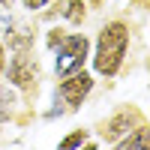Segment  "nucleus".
Masks as SVG:
<instances>
[{
    "instance_id": "f257e3e1",
    "label": "nucleus",
    "mask_w": 150,
    "mask_h": 150,
    "mask_svg": "<svg viewBox=\"0 0 150 150\" xmlns=\"http://www.w3.org/2000/svg\"><path fill=\"white\" fill-rule=\"evenodd\" d=\"M129 45H132V27L123 18H108L99 27L96 39L90 42V66L93 75L99 78H117L123 72V63L129 57Z\"/></svg>"
},
{
    "instance_id": "f03ea898",
    "label": "nucleus",
    "mask_w": 150,
    "mask_h": 150,
    "mask_svg": "<svg viewBox=\"0 0 150 150\" xmlns=\"http://www.w3.org/2000/svg\"><path fill=\"white\" fill-rule=\"evenodd\" d=\"M54 75H69L75 69H84L87 66V57H90V36L87 33H63V39H60L54 48Z\"/></svg>"
},
{
    "instance_id": "7ed1b4c3",
    "label": "nucleus",
    "mask_w": 150,
    "mask_h": 150,
    "mask_svg": "<svg viewBox=\"0 0 150 150\" xmlns=\"http://www.w3.org/2000/svg\"><path fill=\"white\" fill-rule=\"evenodd\" d=\"M3 78L12 87H18L21 93H33L39 87V60H36L33 48H12Z\"/></svg>"
},
{
    "instance_id": "20e7f679",
    "label": "nucleus",
    "mask_w": 150,
    "mask_h": 150,
    "mask_svg": "<svg viewBox=\"0 0 150 150\" xmlns=\"http://www.w3.org/2000/svg\"><path fill=\"white\" fill-rule=\"evenodd\" d=\"M93 87H96V75H93V72L75 69V72H69V75H60V81H57V87H54V99L72 114V111H78L87 99H90Z\"/></svg>"
},
{
    "instance_id": "39448f33",
    "label": "nucleus",
    "mask_w": 150,
    "mask_h": 150,
    "mask_svg": "<svg viewBox=\"0 0 150 150\" xmlns=\"http://www.w3.org/2000/svg\"><path fill=\"white\" fill-rule=\"evenodd\" d=\"M138 123H144V111H138L135 105H117L111 114L102 120V129H99V135H102V144H114L120 141L126 132H132Z\"/></svg>"
},
{
    "instance_id": "423d86ee",
    "label": "nucleus",
    "mask_w": 150,
    "mask_h": 150,
    "mask_svg": "<svg viewBox=\"0 0 150 150\" xmlns=\"http://www.w3.org/2000/svg\"><path fill=\"white\" fill-rule=\"evenodd\" d=\"M21 111V90L9 81H0V126H6L18 117Z\"/></svg>"
},
{
    "instance_id": "0eeeda50",
    "label": "nucleus",
    "mask_w": 150,
    "mask_h": 150,
    "mask_svg": "<svg viewBox=\"0 0 150 150\" xmlns=\"http://www.w3.org/2000/svg\"><path fill=\"white\" fill-rule=\"evenodd\" d=\"M54 9H57V15L66 24H72V27H81L87 21V3L84 0H60V3H54Z\"/></svg>"
},
{
    "instance_id": "6e6552de",
    "label": "nucleus",
    "mask_w": 150,
    "mask_h": 150,
    "mask_svg": "<svg viewBox=\"0 0 150 150\" xmlns=\"http://www.w3.org/2000/svg\"><path fill=\"white\" fill-rule=\"evenodd\" d=\"M111 147H114V150H147L150 147V141H147V120L138 123L132 132H126L120 141H114Z\"/></svg>"
},
{
    "instance_id": "1a4fd4ad",
    "label": "nucleus",
    "mask_w": 150,
    "mask_h": 150,
    "mask_svg": "<svg viewBox=\"0 0 150 150\" xmlns=\"http://www.w3.org/2000/svg\"><path fill=\"white\" fill-rule=\"evenodd\" d=\"M57 144H60V147H84V144H87V129H72V132L63 135Z\"/></svg>"
},
{
    "instance_id": "9d476101",
    "label": "nucleus",
    "mask_w": 150,
    "mask_h": 150,
    "mask_svg": "<svg viewBox=\"0 0 150 150\" xmlns=\"http://www.w3.org/2000/svg\"><path fill=\"white\" fill-rule=\"evenodd\" d=\"M54 0H21V9L27 12V15H39L45 12V6H51Z\"/></svg>"
},
{
    "instance_id": "9b49d317",
    "label": "nucleus",
    "mask_w": 150,
    "mask_h": 150,
    "mask_svg": "<svg viewBox=\"0 0 150 150\" xmlns=\"http://www.w3.org/2000/svg\"><path fill=\"white\" fill-rule=\"evenodd\" d=\"M12 21H15V18L9 15V9H0V36H6V33H9Z\"/></svg>"
},
{
    "instance_id": "f8f14e48",
    "label": "nucleus",
    "mask_w": 150,
    "mask_h": 150,
    "mask_svg": "<svg viewBox=\"0 0 150 150\" xmlns=\"http://www.w3.org/2000/svg\"><path fill=\"white\" fill-rule=\"evenodd\" d=\"M6 60H9V48H6L3 39H0V78H3V72H6Z\"/></svg>"
},
{
    "instance_id": "ddd939ff",
    "label": "nucleus",
    "mask_w": 150,
    "mask_h": 150,
    "mask_svg": "<svg viewBox=\"0 0 150 150\" xmlns=\"http://www.w3.org/2000/svg\"><path fill=\"white\" fill-rule=\"evenodd\" d=\"M15 3H18V0H0V9H12Z\"/></svg>"
}]
</instances>
